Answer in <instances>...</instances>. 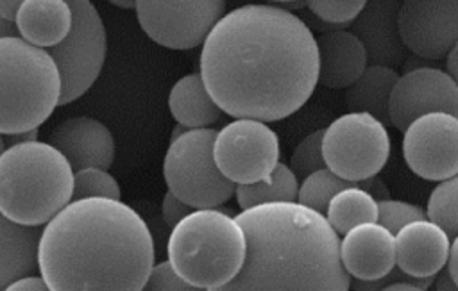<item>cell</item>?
Returning <instances> with one entry per match:
<instances>
[{"label": "cell", "instance_id": "28", "mask_svg": "<svg viewBox=\"0 0 458 291\" xmlns=\"http://www.w3.org/2000/svg\"><path fill=\"white\" fill-rule=\"evenodd\" d=\"M84 196H109L122 198L118 180L104 168L88 166L73 171L72 200Z\"/></svg>", "mask_w": 458, "mask_h": 291}, {"label": "cell", "instance_id": "23", "mask_svg": "<svg viewBox=\"0 0 458 291\" xmlns=\"http://www.w3.org/2000/svg\"><path fill=\"white\" fill-rule=\"evenodd\" d=\"M399 73L392 66L367 64L361 75L345 89V105L349 111H365L390 125V93Z\"/></svg>", "mask_w": 458, "mask_h": 291}, {"label": "cell", "instance_id": "29", "mask_svg": "<svg viewBox=\"0 0 458 291\" xmlns=\"http://www.w3.org/2000/svg\"><path fill=\"white\" fill-rule=\"evenodd\" d=\"M322 134L324 130H313L297 145L290 157V168L301 182L310 173L326 168V161L322 155Z\"/></svg>", "mask_w": 458, "mask_h": 291}, {"label": "cell", "instance_id": "4", "mask_svg": "<svg viewBox=\"0 0 458 291\" xmlns=\"http://www.w3.org/2000/svg\"><path fill=\"white\" fill-rule=\"evenodd\" d=\"M73 170L48 141L9 145L0 152V212L43 227L72 200Z\"/></svg>", "mask_w": 458, "mask_h": 291}, {"label": "cell", "instance_id": "43", "mask_svg": "<svg viewBox=\"0 0 458 291\" xmlns=\"http://www.w3.org/2000/svg\"><path fill=\"white\" fill-rule=\"evenodd\" d=\"M120 9H134V0H106Z\"/></svg>", "mask_w": 458, "mask_h": 291}, {"label": "cell", "instance_id": "39", "mask_svg": "<svg viewBox=\"0 0 458 291\" xmlns=\"http://www.w3.org/2000/svg\"><path fill=\"white\" fill-rule=\"evenodd\" d=\"M445 71L453 77V80L458 86V43L445 55Z\"/></svg>", "mask_w": 458, "mask_h": 291}, {"label": "cell", "instance_id": "9", "mask_svg": "<svg viewBox=\"0 0 458 291\" xmlns=\"http://www.w3.org/2000/svg\"><path fill=\"white\" fill-rule=\"evenodd\" d=\"M68 2L72 7L70 32L61 43L47 48L61 77L59 105L77 100L95 84L107 52L106 27L93 2Z\"/></svg>", "mask_w": 458, "mask_h": 291}, {"label": "cell", "instance_id": "36", "mask_svg": "<svg viewBox=\"0 0 458 291\" xmlns=\"http://www.w3.org/2000/svg\"><path fill=\"white\" fill-rule=\"evenodd\" d=\"M447 271L453 277L454 284L458 286V236H454L451 239V246H449V257H447Z\"/></svg>", "mask_w": 458, "mask_h": 291}, {"label": "cell", "instance_id": "6", "mask_svg": "<svg viewBox=\"0 0 458 291\" xmlns=\"http://www.w3.org/2000/svg\"><path fill=\"white\" fill-rule=\"evenodd\" d=\"M61 100V77L45 48L0 37V134L43 125Z\"/></svg>", "mask_w": 458, "mask_h": 291}, {"label": "cell", "instance_id": "24", "mask_svg": "<svg viewBox=\"0 0 458 291\" xmlns=\"http://www.w3.org/2000/svg\"><path fill=\"white\" fill-rule=\"evenodd\" d=\"M326 218L338 236H344L360 223L377 221V200L360 184L344 187L329 200Z\"/></svg>", "mask_w": 458, "mask_h": 291}, {"label": "cell", "instance_id": "31", "mask_svg": "<svg viewBox=\"0 0 458 291\" xmlns=\"http://www.w3.org/2000/svg\"><path fill=\"white\" fill-rule=\"evenodd\" d=\"M428 218L426 216V209L404 202V200H394V198H386V200H379L377 202V221L386 227L394 236L410 221L413 220H422Z\"/></svg>", "mask_w": 458, "mask_h": 291}, {"label": "cell", "instance_id": "33", "mask_svg": "<svg viewBox=\"0 0 458 291\" xmlns=\"http://www.w3.org/2000/svg\"><path fill=\"white\" fill-rule=\"evenodd\" d=\"M193 207L177 198L170 189L165 193L161 202V218L172 229L179 220H182Z\"/></svg>", "mask_w": 458, "mask_h": 291}, {"label": "cell", "instance_id": "35", "mask_svg": "<svg viewBox=\"0 0 458 291\" xmlns=\"http://www.w3.org/2000/svg\"><path fill=\"white\" fill-rule=\"evenodd\" d=\"M360 187H363L365 191H369L377 202L379 200H386L390 198V193H388V187L385 186V182L377 177V175H372V177H367L363 180L358 182Z\"/></svg>", "mask_w": 458, "mask_h": 291}, {"label": "cell", "instance_id": "10", "mask_svg": "<svg viewBox=\"0 0 458 291\" xmlns=\"http://www.w3.org/2000/svg\"><path fill=\"white\" fill-rule=\"evenodd\" d=\"M213 157L218 170L231 182H258L268 177L279 162V136L267 121L234 118L216 130Z\"/></svg>", "mask_w": 458, "mask_h": 291}, {"label": "cell", "instance_id": "44", "mask_svg": "<svg viewBox=\"0 0 458 291\" xmlns=\"http://www.w3.org/2000/svg\"><path fill=\"white\" fill-rule=\"evenodd\" d=\"M186 130H188V127H184V125H181V123H175V127L172 129V134H170V141L175 139V137H179V136L184 134Z\"/></svg>", "mask_w": 458, "mask_h": 291}, {"label": "cell", "instance_id": "3", "mask_svg": "<svg viewBox=\"0 0 458 291\" xmlns=\"http://www.w3.org/2000/svg\"><path fill=\"white\" fill-rule=\"evenodd\" d=\"M245 262L222 291H347L340 237L326 214L297 200L268 202L236 214Z\"/></svg>", "mask_w": 458, "mask_h": 291}, {"label": "cell", "instance_id": "45", "mask_svg": "<svg viewBox=\"0 0 458 291\" xmlns=\"http://www.w3.org/2000/svg\"><path fill=\"white\" fill-rule=\"evenodd\" d=\"M5 148V145H4V137H2V134H0V152Z\"/></svg>", "mask_w": 458, "mask_h": 291}, {"label": "cell", "instance_id": "19", "mask_svg": "<svg viewBox=\"0 0 458 291\" xmlns=\"http://www.w3.org/2000/svg\"><path fill=\"white\" fill-rule=\"evenodd\" d=\"M318 50V82L331 89L351 86L367 68L363 43L345 29L327 30L315 36Z\"/></svg>", "mask_w": 458, "mask_h": 291}, {"label": "cell", "instance_id": "47", "mask_svg": "<svg viewBox=\"0 0 458 291\" xmlns=\"http://www.w3.org/2000/svg\"><path fill=\"white\" fill-rule=\"evenodd\" d=\"M399 2H403V0H399Z\"/></svg>", "mask_w": 458, "mask_h": 291}, {"label": "cell", "instance_id": "46", "mask_svg": "<svg viewBox=\"0 0 458 291\" xmlns=\"http://www.w3.org/2000/svg\"><path fill=\"white\" fill-rule=\"evenodd\" d=\"M274 2H279V4H286V2H293V0H274Z\"/></svg>", "mask_w": 458, "mask_h": 291}, {"label": "cell", "instance_id": "27", "mask_svg": "<svg viewBox=\"0 0 458 291\" xmlns=\"http://www.w3.org/2000/svg\"><path fill=\"white\" fill-rule=\"evenodd\" d=\"M426 216L440 225L449 239L458 236V173L440 180L433 187L428 198Z\"/></svg>", "mask_w": 458, "mask_h": 291}, {"label": "cell", "instance_id": "17", "mask_svg": "<svg viewBox=\"0 0 458 291\" xmlns=\"http://www.w3.org/2000/svg\"><path fill=\"white\" fill-rule=\"evenodd\" d=\"M399 0H365L352 20L351 32L363 43L369 64L397 68L404 61L406 46L397 27Z\"/></svg>", "mask_w": 458, "mask_h": 291}, {"label": "cell", "instance_id": "41", "mask_svg": "<svg viewBox=\"0 0 458 291\" xmlns=\"http://www.w3.org/2000/svg\"><path fill=\"white\" fill-rule=\"evenodd\" d=\"M381 289L385 291H395V289H404V291H420L422 287L411 280H394V282H388L385 284Z\"/></svg>", "mask_w": 458, "mask_h": 291}, {"label": "cell", "instance_id": "13", "mask_svg": "<svg viewBox=\"0 0 458 291\" xmlns=\"http://www.w3.org/2000/svg\"><path fill=\"white\" fill-rule=\"evenodd\" d=\"M437 111L458 116V86L447 71L417 66L397 77L388 104L390 125L403 132L415 118Z\"/></svg>", "mask_w": 458, "mask_h": 291}, {"label": "cell", "instance_id": "14", "mask_svg": "<svg viewBox=\"0 0 458 291\" xmlns=\"http://www.w3.org/2000/svg\"><path fill=\"white\" fill-rule=\"evenodd\" d=\"M397 27L413 55L442 59L458 43V0H403Z\"/></svg>", "mask_w": 458, "mask_h": 291}, {"label": "cell", "instance_id": "18", "mask_svg": "<svg viewBox=\"0 0 458 291\" xmlns=\"http://www.w3.org/2000/svg\"><path fill=\"white\" fill-rule=\"evenodd\" d=\"M451 239L435 221L422 218L395 234V266L411 277H435L449 257Z\"/></svg>", "mask_w": 458, "mask_h": 291}, {"label": "cell", "instance_id": "12", "mask_svg": "<svg viewBox=\"0 0 458 291\" xmlns=\"http://www.w3.org/2000/svg\"><path fill=\"white\" fill-rule=\"evenodd\" d=\"M408 168L424 180L440 182L458 173V116L428 112L403 130Z\"/></svg>", "mask_w": 458, "mask_h": 291}, {"label": "cell", "instance_id": "26", "mask_svg": "<svg viewBox=\"0 0 458 291\" xmlns=\"http://www.w3.org/2000/svg\"><path fill=\"white\" fill-rule=\"evenodd\" d=\"M358 182L345 180L338 177L335 171H331L327 166L320 168L308 177H304L299 182V195L297 202H301L306 207H311L322 214H326V209L329 205V200L344 187L356 186Z\"/></svg>", "mask_w": 458, "mask_h": 291}, {"label": "cell", "instance_id": "30", "mask_svg": "<svg viewBox=\"0 0 458 291\" xmlns=\"http://www.w3.org/2000/svg\"><path fill=\"white\" fill-rule=\"evenodd\" d=\"M365 0H306L311 14L326 23L347 29L361 11Z\"/></svg>", "mask_w": 458, "mask_h": 291}, {"label": "cell", "instance_id": "11", "mask_svg": "<svg viewBox=\"0 0 458 291\" xmlns=\"http://www.w3.org/2000/svg\"><path fill=\"white\" fill-rule=\"evenodd\" d=\"M227 0H134L141 30L157 45L190 50L225 14Z\"/></svg>", "mask_w": 458, "mask_h": 291}, {"label": "cell", "instance_id": "7", "mask_svg": "<svg viewBox=\"0 0 458 291\" xmlns=\"http://www.w3.org/2000/svg\"><path fill=\"white\" fill-rule=\"evenodd\" d=\"M215 136V129H188L170 141L163 159L168 189L193 209L218 207L234 196L236 184L218 170L213 157Z\"/></svg>", "mask_w": 458, "mask_h": 291}, {"label": "cell", "instance_id": "20", "mask_svg": "<svg viewBox=\"0 0 458 291\" xmlns=\"http://www.w3.org/2000/svg\"><path fill=\"white\" fill-rule=\"evenodd\" d=\"M18 36L39 48L61 43L72 27L68 0H23L16 11Z\"/></svg>", "mask_w": 458, "mask_h": 291}, {"label": "cell", "instance_id": "15", "mask_svg": "<svg viewBox=\"0 0 458 291\" xmlns=\"http://www.w3.org/2000/svg\"><path fill=\"white\" fill-rule=\"evenodd\" d=\"M340 261L349 277L377 280L395 268V236L379 221L360 223L344 234Z\"/></svg>", "mask_w": 458, "mask_h": 291}, {"label": "cell", "instance_id": "32", "mask_svg": "<svg viewBox=\"0 0 458 291\" xmlns=\"http://www.w3.org/2000/svg\"><path fill=\"white\" fill-rule=\"evenodd\" d=\"M145 291H197L190 282H186L172 266V262L161 261L154 262L147 280L143 284Z\"/></svg>", "mask_w": 458, "mask_h": 291}, {"label": "cell", "instance_id": "21", "mask_svg": "<svg viewBox=\"0 0 458 291\" xmlns=\"http://www.w3.org/2000/svg\"><path fill=\"white\" fill-rule=\"evenodd\" d=\"M41 227L21 225L0 212V289L11 280L38 270V237Z\"/></svg>", "mask_w": 458, "mask_h": 291}, {"label": "cell", "instance_id": "34", "mask_svg": "<svg viewBox=\"0 0 458 291\" xmlns=\"http://www.w3.org/2000/svg\"><path fill=\"white\" fill-rule=\"evenodd\" d=\"M5 289H9V291H47L48 286L41 275L25 273V275L11 280Z\"/></svg>", "mask_w": 458, "mask_h": 291}, {"label": "cell", "instance_id": "38", "mask_svg": "<svg viewBox=\"0 0 458 291\" xmlns=\"http://www.w3.org/2000/svg\"><path fill=\"white\" fill-rule=\"evenodd\" d=\"M435 289H444V291H456L458 286L454 284L453 277L449 275L447 270H440L435 277H433V284H431Z\"/></svg>", "mask_w": 458, "mask_h": 291}, {"label": "cell", "instance_id": "25", "mask_svg": "<svg viewBox=\"0 0 458 291\" xmlns=\"http://www.w3.org/2000/svg\"><path fill=\"white\" fill-rule=\"evenodd\" d=\"M297 195L299 180L292 168L281 161L276 164L268 177L250 184H236L234 189V196L240 209L268 202H290L297 200Z\"/></svg>", "mask_w": 458, "mask_h": 291}, {"label": "cell", "instance_id": "42", "mask_svg": "<svg viewBox=\"0 0 458 291\" xmlns=\"http://www.w3.org/2000/svg\"><path fill=\"white\" fill-rule=\"evenodd\" d=\"M9 36H18L16 23L13 20L0 16V37H9Z\"/></svg>", "mask_w": 458, "mask_h": 291}, {"label": "cell", "instance_id": "22", "mask_svg": "<svg viewBox=\"0 0 458 291\" xmlns=\"http://www.w3.org/2000/svg\"><path fill=\"white\" fill-rule=\"evenodd\" d=\"M168 109L172 118L188 129L209 127L222 116V109L208 93L200 73H188L172 86Z\"/></svg>", "mask_w": 458, "mask_h": 291}, {"label": "cell", "instance_id": "8", "mask_svg": "<svg viewBox=\"0 0 458 291\" xmlns=\"http://www.w3.org/2000/svg\"><path fill=\"white\" fill-rule=\"evenodd\" d=\"M322 155L326 166L345 180L377 175L390 157L386 125L365 111H349L324 129Z\"/></svg>", "mask_w": 458, "mask_h": 291}, {"label": "cell", "instance_id": "40", "mask_svg": "<svg viewBox=\"0 0 458 291\" xmlns=\"http://www.w3.org/2000/svg\"><path fill=\"white\" fill-rule=\"evenodd\" d=\"M23 0H0V16L7 18V20H13L14 21V16H16V11L20 7Z\"/></svg>", "mask_w": 458, "mask_h": 291}, {"label": "cell", "instance_id": "37", "mask_svg": "<svg viewBox=\"0 0 458 291\" xmlns=\"http://www.w3.org/2000/svg\"><path fill=\"white\" fill-rule=\"evenodd\" d=\"M4 137V145H16V143H25V141H34L38 139V129H30V130H23V132H11V134H2Z\"/></svg>", "mask_w": 458, "mask_h": 291}, {"label": "cell", "instance_id": "2", "mask_svg": "<svg viewBox=\"0 0 458 291\" xmlns=\"http://www.w3.org/2000/svg\"><path fill=\"white\" fill-rule=\"evenodd\" d=\"M36 259L50 291H141L154 239L140 212L120 198L84 196L43 225Z\"/></svg>", "mask_w": 458, "mask_h": 291}, {"label": "cell", "instance_id": "5", "mask_svg": "<svg viewBox=\"0 0 458 291\" xmlns=\"http://www.w3.org/2000/svg\"><path fill=\"white\" fill-rule=\"evenodd\" d=\"M247 239L236 216L218 207L191 209L172 229L166 257L195 289L222 291L242 270Z\"/></svg>", "mask_w": 458, "mask_h": 291}, {"label": "cell", "instance_id": "1", "mask_svg": "<svg viewBox=\"0 0 458 291\" xmlns=\"http://www.w3.org/2000/svg\"><path fill=\"white\" fill-rule=\"evenodd\" d=\"M200 77L222 112L279 121L318 84L317 41L284 7L247 4L225 12L202 41Z\"/></svg>", "mask_w": 458, "mask_h": 291}, {"label": "cell", "instance_id": "16", "mask_svg": "<svg viewBox=\"0 0 458 291\" xmlns=\"http://www.w3.org/2000/svg\"><path fill=\"white\" fill-rule=\"evenodd\" d=\"M70 162L72 170L97 166L109 170L114 161V137L97 118L73 116L59 121L48 139Z\"/></svg>", "mask_w": 458, "mask_h": 291}]
</instances>
